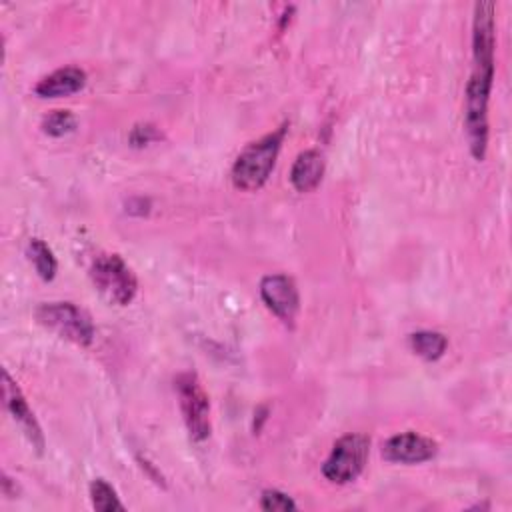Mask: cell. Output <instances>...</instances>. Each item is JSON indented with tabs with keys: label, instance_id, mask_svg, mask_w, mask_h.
Listing matches in <instances>:
<instances>
[{
	"label": "cell",
	"instance_id": "obj_4",
	"mask_svg": "<svg viewBox=\"0 0 512 512\" xmlns=\"http://www.w3.org/2000/svg\"><path fill=\"white\" fill-rule=\"evenodd\" d=\"M36 320L78 346H88L94 340V322L90 314L72 302L40 304L36 308Z\"/></svg>",
	"mask_w": 512,
	"mask_h": 512
},
{
	"label": "cell",
	"instance_id": "obj_5",
	"mask_svg": "<svg viewBox=\"0 0 512 512\" xmlns=\"http://www.w3.org/2000/svg\"><path fill=\"white\" fill-rule=\"evenodd\" d=\"M370 454V438L364 434H346L332 446L322 464V474L332 484H348L360 476Z\"/></svg>",
	"mask_w": 512,
	"mask_h": 512
},
{
	"label": "cell",
	"instance_id": "obj_11",
	"mask_svg": "<svg viewBox=\"0 0 512 512\" xmlns=\"http://www.w3.org/2000/svg\"><path fill=\"white\" fill-rule=\"evenodd\" d=\"M324 156L318 150H304L292 164L290 182L298 192H312L324 176Z\"/></svg>",
	"mask_w": 512,
	"mask_h": 512
},
{
	"label": "cell",
	"instance_id": "obj_1",
	"mask_svg": "<svg viewBox=\"0 0 512 512\" xmlns=\"http://www.w3.org/2000/svg\"><path fill=\"white\" fill-rule=\"evenodd\" d=\"M496 6L492 2L474 4L472 22V60L474 68L464 94V126L470 152L476 160L486 156L488 146V100L494 80V50H496Z\"/></svg>",
	"mask_w": 512,
	"mask_h": 512
},
{
	"label": "cell",
	"instance_id": "obj_6",
	"mask_svg": "<svg viewBox=\"0 0 512 512\" xmlns=\"http://www.w3.org/2000/svg\"><path fill=\"white\" fill-rule=\"evenodd\" d=\"M176 396L184 424L194 440L210 436V400L194 372H184L176 378Z\"/></svg>",
	"mask_w": 512,
	"mask_h": 512
},
{
	"label": "cell",
	"instance_id": "obj_13",
	"mask_svg": "<svg viewBox=\"0 0 512 512\" xmlns=\"http://www.w3.org/2000/svg\"><path fill=\"white\" fill-rule=\"evenodd\" d=\"M28 258L36 270V274L42 278V280H52L56 276V268H58V262L54 258V252L50 250V246L40 240V238H32L28 242Z\"/></svg>",
	"mask_w": 512,
	"mask_h": 512
},
{
	"label": "cell",
	"instance_id": "obj_12",
	"mask_svg": "<svg viewBox=\"0 0 512 512\" xmlns=\"http://www.w3.org/2000/svg\"><path fill=\"white\" fill-rule=\"evenodd\" d=\"M448 340L444 334L434 330H420L410 334V348L424 360H438L446 352Z\"/></svg>",
	"mask_w": 512,
	"mask_h": 512
},
{
	"label": "cell",
	"instance_id": "obj_14",
	"mask_svg": "<svg viewBox=\"0 0 512 512\" xmlns=\"http://www.w3.org/2000/svg\"><path fill=\"white\" fill-rule=\"evenodd\" d=\"M90 500H92V506L100 512L124 510V504L120 502L116 490L104 478H94L90 482Z\"/></svg>",
	"mask_w": 512,
	"mask_h": 512
},
{
	"label": "cell",
	"instance_id": "obj_3",
	"mask_svg": "<svg viewBox=\"0 0 512 512\" xmlns=\"http://www.w3.org/2000/svg\"><path fill=\"white\" fill-rule=\"evenodd\" d=\"M90 280L116 306L130 304L138 292L134 272L118 254H98L90 264Z\"/></svg>",
	"mask_w": 512,
	"mask_h": 512
},
{
	"label": "cell",
	"instance_id": "obj_9",
	"mask_svg": "<svg viewBox=\"0 0 512 512\" xmlns=\"http://www.w3.org/2000/svg\"><path fill=\"white\" fill-rule=\"evenodd\" d=\"M2 398H4V406L8 408V412L12 414V418L22 426V430L26 432L28 440L32 442V446L42 452L44 448V436L42 430L34 418V412L30 410L22 390L18 388V384L10 378V374L6 370H2Z\"/></svg>",
	"mask_w": 512,
	"mask_h": 512
},
{
	"label": "cell",
	"instance_id": "obj_15",
	"mask_svg": "<svg viewBox=\"0 0 512 512\" xmlns=\"http://www.w3.org/2000/svg\"><path fill=\"white\" fill-rule=\"evenodd\" d=\"M42 132L48 136H64L76 128V118L68 110H52L42 118Z\"/></svg>",
	"mask_w": 512,
	"mask_h": 512
},
{
	"label": "cell",
	"instance_id": "obj_2",
	"mask_svg": "<svg viewBox=\"0 0 512 512\" xmlns=\"http://www.w3.org/2000/svg\"><path fill=\"white\" fill-rule=\"evenodd\" d=\"M284 132L286 128H278L276 132H270L260 140L248 144L240 152L232 166V184L238 190L254 192L264 186L270 172L274 170Z\"/></svg>",
	"mask_w": 512,
	"mask_h": 512
},
{
	"label": "cell",
	"instance_id": "obj_17",
	"mask_svg": "<svg viewBox=\"0 0 512 512\" xmlns=\"http://www.w3.org/2000/svg\"><path fill=\"white\" fill-rule=\"evenodd\" d=\"M158 136H160V134L156 132V128H154L152 124H140V126H136V128L132 130L130 142H132L134 146H142V144H148V142L156 140Z\"/></svg>",
	"mask_w": 512,
	"mask_h": 512
},
{
	"label": "cell",
	"instance_id": "obj_10",
	"mask_svg": "<svg viewBox=\"0 0 512 512\" xmlns=\"http://www.w3.org/2000/svg\"><path fill=\"white\" fill-rule=\"evenodd\" d=\"M86 84V72L78 66H64L44 76L36 86L34 94L40 98H62L76 94Z\"/></svg>",
	"mask_w": 512,
	"mask_h": 512
},
{
	"label": "cell",
	"instance_id": "obj_7",
	"mask_svg": "<svg viewBox=\"0 0 512 512\" xmlns=\"http://www.w3.org/2000/svg\"><path fill=\"white\" fill-rule=\"evenodd\" d=\"M260 296L268 310L276 314L282 322L292 324L298 308H300V294L294 280L286 274H268L260 282Z\"/></svg>",
	"mask_w": 512,
	"mask_h": 512
},
{
	"label": "cell",
	"instance_id": "obj_8",
	"mask_svg": "<svg viewBox=\"0 0 512 512\" xmlns=\"http://www.w3.org/2000/svg\"><path fill=\"white\" fill-rule=\"evenodd\" d=\"M438 452V444L418 432H402L388 438L382 446V456L388 462L400 464H420Z\"/></svg>",
	"mask_w": 512,
	"mask_h": 512
},
{
	"label": "cell",
	"instance_id": "obj_16",
	"mask_svg": "<svg viewBox=\"0 0 512 512\" xmlns=\"http://www.w3.org/2000/svg\"><path fill=\"white\" fill-rule=\"evenodd\" d=\"M260 508L274 512V510H296L298 506L288 494L280 490H264L260 496Z\"/></svg>",
	"mask_w": 512,
	"mask_h": 512
}]
</instances>
